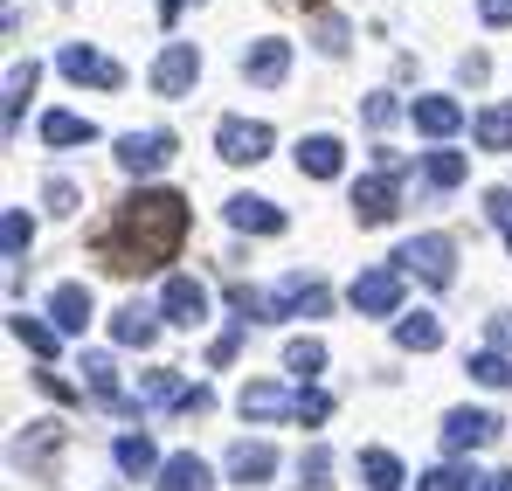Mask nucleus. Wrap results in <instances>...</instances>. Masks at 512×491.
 <instances>
[{
	"label": "nucleus",
	"mask_w": 512,
	"mask_h": 491,
	"mask_svg": "<svg viewBox=\"0 0 512 491\" xmlns=\"http://www.w3.org/2000/svg\"><path fill=\"white\" fill-rule=\"evenodd\" d=\"M180 243H187V194H173V187H139V194H125V208L97 229V256H104V270H118V277L167 270V256H180Z\"/></svg>",
	"instance_id": "nucleus-1"
},
{
	"label": "nucleus",
	"mask_w": 512,
	"mask_h": 491,
	"mask_svg": "<svg viewBox=\"0 0 512 491\" xmlns=\"http://www.w3.org/2000/svg\"><path fill=\"white\" fill-rule=\"evenodd\" d=\"M395 270L443 291V284H457V249H450V236H409V243L395 249Z\"/></svg>",
	"instance_id": "nucleus-2"
},
{
	"label": "nucleus",
	"mask_w": 512,
	"mask_h": 491,
	"mask_svg": "<svg viewBox=\"0 0 512 491\" xmlns=\"http://www.w3.org/2000/svg\"><path fill=\"white\" fill-rule=\"evenodd\" d=\"M346 305H353L360 319H388V312H402V270H395V263L360 270V277L346 284Z\"/></svg>",
	"instance_id": "nucleus-3"
},
{
	"label": "nucleus",
	"mask_w": 512,
	"mask_h": 491,
	"mask_svg": "<svg viewBox=\"0 0 512 491\" xmlns=\"http://www.w3.org/2000/svg\"><path fill=\"white\" fill-rule=\"evenodd\" d=\"M270 139H277V132H270L263 118H222V125H215V153L229 166H256L270 153Z\"/></svg>",
	"instance_id": "nucleus-4"
},
{
	"label": "nucleus",
	"mask_w": 512,
	"mask_h": 491,
	"mask_svg": "<svg viewBox=\"0 0 512 491\" xmlns=\"http://www.w3.org/2000/svg\"><path fill=\"white\" fill-rule=\"evenodd\" d=\"M270 305H277V319H326V312H333V291H326L319 277H284V284L270 291Z\"/></svg>",
	"instance_id": "nucleus-5"
},
{
	"label": "nucleus",
	"mask_w": 512,
	"mask_h": 491,
	"mask_svg": "<svg viewBox=\"0 0 512 491\" xmlns=\"http://www.w3.org/2000/svg\"><path fill=\"white\" fill-rule=\"evenodd\" d=\"M506 436V422L492 409H450L443 415V443L450 450H485V443H499Z\"/></svg>",
	"instance_id": "nucleus-6"
},
{
	"label": "nucleus",
	"mask_w": 512,
	"mask_h": 491,
	"mask_svg": "<svg viewBox=\"0 0 512 491\" xmlns=\"http://www.w3.org/2000/svg\"><path fill=\"white\" fill-rule=\"evenodd\" d=\"M194 83H201V49H194V42L160 49V63H153V90H160V97H187Z\"/></svg>",
	"instance_id": "nucleus-7"
},
{
	"label": "nucleus",
	"mask_w": 512,
	"mask_h": 491,
	"mask_svg": "<svg viewBox=\"0 0 512 491\" xmlns=\"http://www.w3.org/2000/svg\"><path fill=\"white\" fill-rule=\"evenodd\" d=\"M160 319H167V326H201V319H208V284L173 270L167 291H160Z\"/></svg>",
	"instance_id": "nucleus-8"
},
{
	"label": "nucleus",
	"mask_w": 512,
	"mask_h": 491,
	"mask_svg": "<svg viewBox=\"0 0 512 491\" xmlns=\"http://www.w3.org/2000/svg\"><path fill=\"white\" fill-rule=\"evenodd\" d=\"M56 70L70 83H97V90H125V70L111 63V56H97V49H84V42H70L63 56H56Z\"/></svg>",
	"instance_id": "nucleus-9"
},
{
	"label": "nucleus",
	"mask_w": 512,
	"mask_h": 491,
	"mask_svg": "<svg viewBox=\"0 0 512 491\" xmlns=\"http://www.w3.org/2000/svg\"><path fill=\"white\" fill-rule=\"evenodd\" d=\"M395 208H402V194H395V173H374V180H360V187H353V222H360V229H381V222H395Z\"/></svg>",
	"instance_id": "nucleus-10"
},
{
	"label": "nucleus",
	"mask_w": 512,
	"mask_h": 491,
	"mask_svg": "<svg viewBox=\"0 0 512 491\" xmlns=\"http://www.w3.org/2000/svg\"><path fill=\"white\" fill-rule=\"evenodd\" d=\"M284 70H291V42H284V35H263L250 56H243L250 90H277V83H284Z\"/></svg>",
	"instance_id": "nucleus-11"
},
{
	"label": "nucleus",
	"mask_w": 512,
	"mask_h": 491,
	"mask_svg": "<svg viewBox=\"0 0 512 491\" xmlns=\"http://www.w3.org/2000/svg\"><path fill=\"white\" fill-rule=\"evenodd\" d=\"M173 160V132H125L118 139V166L125 173H160Z\"/></svg>",
	"instance_id": "nucleus-12"
},
{
	"label": "nucleus",
	"mask_w": 512,
	"mask_h": 491,
	"mask_svg": "<svg viewBox=\"0 0 512 491\" xmlns=\"http://www.w3.org/2000/svg\"><path fill=\"white\" fill-rule=\"evenodd\" d=\"M409 118H416V132H423V139H457V132L471 125L457 97H416V104H409Z\"/></svg>",
	"instance_id": "nucleus-13"
},
{
	"label": "nucleus",
	"mask_w": 512,
	"mask_h": 491,
	"mask_svg": "<svg viewBox=\"0 0 512 491\" xmlns=\"http://www.w3.org/2000/svg\"><path fill=\"white\" fill-rule=\"evenodd\" d=\"M236 409H243V422H284V415H298V395H284L277 381H243Z\"/></svg>",
	"instance_id": "nucleus-14"
},
{
	"label": "nucleus",
	"mask_w": 512,
	"mask_h": 491,
	"mask_svg": "<svg viewBox=\"0 0 512 491\" xmlns=\"http://www.w3.org/2000/svg\"><path fill=\"white\" fill-rule=\"evenodd\" d=\"M222 215H229V229H243V236H277V229H284V208L263 201V194H236Z\"/></svg>",
	"instance_id": "nucleus-15"
},
{
	"label": "nucleus",
	"mask_w": 512,
	"mask_h": 491,
	"mask_svg": "<svg viewBox=\"0 0 512 491\" xmlns=\"http://www.w3.org/2000/svg\"><path fill=\"white\" fill-rule=\"evenodd\" d=\"M340 166H346V146L333 132H312V139L298 146V173H305V180H340Z\"/></svg>",
	"instance_id": "nucleus-16"
},
{
	"label": "nucleus",
	"mask_w": 512,
	"mask_h": 491,
	"mask_svg": "<svg viewBox=\"0 0 512 491\" xmlns=\"http://www.w3.org/2000/svg\"><path fill=\"white\" fill-rule=\"evenodd\" d=\"M97 139V125H90L84 111H42V146H56V153H77Z\"/></svg>",
	"instance_id": "nucleus-17"
},
{
	"label": "nucleus",
	"mask_w": 512,
	"mask_h": 491,
	"mask_svg": "<svg viewBox=\"0 0 512 491\" xmlns=\"http://www.w3.org/2000/svg\"><path fill=\"white\" fill-rule=\"evenodd\" d=\"M215 478H208V464L194 457V450H180V457H167L160 464V478H153V491H208Z\"/></svg>",
	"instance_id": "nucleus-18"
},
{
	"label": "nucleus",
	"mask_w": 512,
	"mask_h": 491,
	"mask_svg": "<svg viewBox=\"0 0 512 491\" xmlns=\"http://www.w3.org/2000/svg\"><path fill=\"white\" fill-rule=\"evenodd\" d=\"M270 471H277V450H270V443H250V436H243V443L229 450V478H236V485H263Z\"/></svg>",
	"instance_id": "nucleus-19"
},
{
	"label": "nucleus",
	"mask_w": 512,
	"mask_h": 491,
	"mask_svg": "<svg viewBox=\"0 0 512 491\" xmlns=\"http://www.w3.org/2000/svg\"><path fill=\"white\" fill-rule=\"evenodd\" d=\"M118 471H125V478H153V471H160V450H153L146 429H125V436H118Z\"/></svg>",
	"instance_id": "nucleus-20"
},
{
	"label": "nucleus",
	"mask_w": 512,
	"mask_h": 491,
	"mask_svg": "<svg viewBox=\"0 0 512 491\" xmlns=\"http://www.w3.org/2000/svg\"><path fill=\"white\" fill-rule=\"evenodd\" d=\"M49 312H56V332H84L90 326V291L84 284H56L49 291Z\"/></svg>",
	"instance_id": "nucleus-21"
},
{
	"label": "nucleus",
	"mask_w": 512,
	"mask_h": 491,
	"mask_svg": "<svg viewBox=\"0 0 512 491\" xmlns=\"http://www.w3.org/2000/svg\"><path fill=\"white\" fill-rule=\"evenodd\" d=\"M360 478H367V491H402L409 485V471H402L395 450H360Z\"/></svg>",
	"instance_id": "nucleus-22"
},
{
	"label": "nucleus",
	"mask_w": 512,
	"mask_h": 491,
	"mask_svg": "<svg viewBox=\"0 0 512 491\" xmlns=\"http://www.w3.org/2000/svg\"><path fill=\"white\" fill-rule=\"evenodd\" d=\"M471 139H478L485 153H512V104H492V111H478V118H471Z\"/></svg>",
	"instance_id": "nucleus-23"
},
{
	"label": "nucleus",
	"mask_w": 512,
	"mask_h": 491,
	"mask_svg": "<svg viewBox=\"0 0 512 491\" xmlns=\"http://www.w3.org/2000/svg\"><path fill=\"white\" fill-rule=\"evenodd\" d=\"M35 83H42V70H35V63H14V70H7V139L21 132V111H28Z\"/></svg>",
	"instance_id": "nucleus-24"
},
{
	"label": "nucleus",
	"mask_w": 512,
	"mask_h": 491,
	"mask_svg": "<svg viewBox=\"0 0 512 491\" xmlns=\"http://www.w3.org/2000/svg\"><path fill=\"white\" fill-rule=\"evenodd\" d=\"M111 339H118V346H139V353H146V346L160 339V319H153V312H139V305H132V312H111Z\"/></svg>",
	"instance_id": "nucleus-25"
},
{
	"label": "nucleus",
	"mask_w": 512,
	"mask_h": 491,
	"mask_svg": "<svg viewBox=\"0 0 512 491\" xmlns=\"http://www.w3.org/2000/svg\"><path fill=\"white\" fill-rule=\"evenodd\" d=\"M28 243H35L28 208H7V215H0V256H7V263H28Z\"/></svg>",
	"instance_id": "nucleus-26"
},
{
	"label": "nucleus",
	"mask_w": 512,
	"mask_h": 491,
	"mask_svg": "<svg viewBox=\"0 0 512 491\" xmlns=\"http://www.w3.org/2000/svg\"><path fill=\"white\" fill-rule=\"evenodd\" d=\"M395 339H402V353H429V346H443V326L429 312H402L395 319Z\"/></svg>",
	"instance_id": "nucleus-27"
},
{
	"label": "nucleus",
	"mask_w": 512,
	"mask_h": 491,
	"mask_svg": "<svg viewBox=\"0 0 512 491\" xmlns=\"http://www.w3.org/2000/svg\"><path fill=\"white\" fill-rule=\"evenodd\" d=\"M84 381H90L97 402H111V409L125 402V395H118V360H111V353H84Z\"/></svg>",
	"instance_id": "nucleus-28"
},
{
	"label": "nucleus",
	"mask_w": 512,
	"mask_h": 491,
	"mask_svg": "<svg viewBox=\"0 0 512 491\" xmlns=\"http://www.w3.org/2000/svg\"><path fill=\"white\" fill-rule=\"evenodd\" d=\"M284 367H291V374L312 388V381L326 374V346H319V339H291V346H284Z\"/></svg>",
	"instance_id": "nucleus-29"
},
{
	"label": "nucleus",
	"mask_w": 512,
	"mask_h": 491,
	"mask_svg": "<svg viewBox=\"0 0 512 491\" xmlns=\"http://www.w3.org/2000/svg\"><path fill=\"white\" fill-rule=\"evenodd\" d=\"M423 180L429 187H457V180H464V153H457V146H436L423 160Z\"/></svg>",
	"instance_id": "nucleus-30"
},
{
	"label": "nucleus",
	"mask_w": 512,
	"mask_h": 491,
	"mask_svg": "<svg viewBox=\"0 0 512 491\" xmlns=\"http://www.w3.org/2000/svg\"><path fill=\"white\" fill-rule=\"evenodd\" d=\"M492 471H471V464H436L423 478V491H471V485H485Z\"/></svg>",
	"instance_id": "nucleus-31"
},
{
	"label": "nucleus",
	"mask_w": 512,
	"mask_h": 491,
	"mask_svg": "<svg viewBox=\"0 0 512 491\" xmlns=\"http://www.w3.org/2000/svg\"><path fill=\"white\" fill-rule=\"evenodd\" d=\"M14 339H21V346H28V353H42V360H49V353H56V339H63V332H56V326H42V319H28V312H14Z\"/></svg>",
	"instance_id": "nucleus-32"
},
{
	"label": "nucleus",
	"mask_w": 512,
	"mask_h": 491,
	"mask_svg": "<svg viewBox=\"0 0 512 491\" xmlns=\"http://www.w3.org/2000/svg\"><path fill=\"white\" fill-rule=\"evenodd\" d=\"M471 381H485V388H512V360H506V353H492V346L471 353Z\"/></svg>",
	"instance_id": "nucleus-33"
},
{
	"label": "nucleus",
	"mask_w": 512,
	"mask_h": 491,
	"mask_svg": "<svg viewBox=\"0 0 512 491\" xmlns=\"http://www.w3.org/2000/svg\"><path fill=\"white\" fill-rule=\"evenodd\" d=\"M139 395H146V402H173V409H180V395H187V381H180L173 367H153V374L139 381Z\"/></svg>",
	"instance_id": "nucleus-34"
},
{
	"label": "nucleus",
	"mask_w": 512,
	"mask_h": 491,
	"mask_svg": "<svg viewBox=\"0 0 512 491\" xmlns=\"http://www.w3.org/2000/svg\"><path fill=\"white\" fill-rule=\"evenodd\" d=\"M326 415H333V395H326V388H298V415H291V422H305V429H319Z\"/></svg>",
	"instance_id": "nucleus-35"
},
{
	"label": "nucleus",
	"mask_w": 512,
	"mask_h": 491,
	"mask_svg": "<svg viewBox=\"0 0 512 491\" xmlns=\"http://www.w3.org/2000/svg\"><path fill=\"white\" fill-rule=\"evenodd\" d=\"M298 491H333V457H326V450H312V457L298 464Z\"/></svg>",
	"instance_id": "nucleus-36"
},
{
	"label": "nucleus",
	"mask_w": 512,
	"mask_h": 491,
	"mask_svg": "<svg viewBox=\"0 0 512 491\" xmlns=\"http://www.w3.org/2000/svg\"><path fill=\"white\" fill-rule=\"evenodd\" d=\"M395 111H402V104H395V90H374V97L360 104V118H367V125H395Z\"/></svg>",
	"instance_id": "nucleus-37"
},
{
	"label": "nucleus",
	"mask_w": 512,
	"mask_h": 491,
	"mask_svg": "<svg viewBox=\"0 0 512 491\" xmlns=\"http://www.w3.org/2000/svg\"><path fill=\"white\" fill-rule=\"evenodd\" d=\"M319 49H326V56H346V21L319 14Z\"/></svg>",
	"instance_id": "nucleus-38"
},
{
	"label": "nucleus",
	"mask_w": 512,
	"mask_h": 491,
	"mask_svg": "<svg viewBox=\"0 0 512 491\" xmlns=\"http://www.w3.org/2000/svg\"><path fill=\"white\" fill-rule=\"evenodd\" d=\"M77 201H84V194H77L70 180H49V215H77Z\"/></svg>",
	"instance_id": "nucleus-39"
},
{
	"label": "nucleus",
	"mask_w": 512,
	"mask_h": 491,
	"mask_svg": "<svg viewBox=\"0 0 512 491\" xmlns=\"http://www.w3.org/2000/svg\"><path fill=\"white\" fill-rule=\"evenodd\" d=\"M485 208H492V222L506 229V243H512V187H492V194H485Z\"/></svg>",
	"instance_id": "nucleus-40"
},
{
	"label": "nucleus",
	"mask_w": 512,
	"mask_h": 491,
	"mask_svg": "<svg viewBox=\"0 0 512 491\" xmlns=\"http://www.w3.org/2000/svg\"><path fill=\"white\" fill-rule=\"evenodd\" d=\"M236 346H243V332H222V339L208 346V367H229V360H236Z\"/></svg>",
	"instance_id": "nucleus-41"
},
{
	"label": "nucleus",
	"mask_w": 512,
	"mask_h": 491,
	"mask_svg": "<svg viewBox=\"0 0 512 491\" xmlns=\"http://www.w3.org/2000/svg\"><path fill=\"white\" fill-rule=\"evenodd\" d=\"M485 339H492V353H506V346H512V312H492V326H485Z\"/></svg>",
	"instance_id": "nucleus-42"
},
{
	"label": "nucleus",
	"mask_w": 512,
	"mask_h": 491,
	"mask_svg": "<svg viewBox=\"0 0 512 491\" xmlns=\"http://www.w3.org/2000/svg\"><path fill=\"white\" fill-rule=\"evenodd\" d=\"M478 14H485V28H506V21H512V0H478Z\"/></svg>",
	"instance_id": "nucleus-43"
},
{
	"label": "nucleus",
	"mask_w": 512,
	"mask_h": 491,
	"mask_svg": "<svg viewBox=\"0 0 512 491\" xmlns=\"http://www.w3.org/2000/svg\"><path fill=\"white\" fill-rule=\"evenodd\" d=\"M215 409V395H208V388H187V395H180V415H208Z\"/></svg>",
	"instance_id": "nucleus-44"
},
{
	"label": "nucleus",
	"mask_w": 512,
	"mask_h": 491,
	"mask_svg": "<svg viewBox=\"0 0 512 491\" xmlns=\"http://www.w3.org/2000/svg\"><path fill=\"white\" fill-rule=\"evenodd\" d=\"M180 7H201V0H167V7H160V21H167V28L180 21Z\"/></svg>",
	"instance_id": "nucleus-45"
},
{
	"label": "nucleus",
	"mask_w": 512,
	"mask_h": 491,
	"mask_svg": "<svg viewBox=\"0 0 512 491\" xmlns=\"http://www.w3.org/2000/svg\"><path fill=\"white\" fill-rule=\"evenodd\" d=\"M478 491H512V471H492V478H485Z\"/></svg>",
	"instance_id": "nucleus-46"
},
{
	"label": "nucleus",
	"mask_w": 512,
	"mask_h": 491,
	"mask_svg": "<svg viewBox=\"0 0 512 491\" xmlns=\"http://www.w3.org/2000/svg\"><path fill=\"white\" fill-rule=\"evenodd\" d=\"M298 7H305V14H319V0H298Z\"/></svg>",
	"instance_id": "nucleus-47"
}]
</instances>
